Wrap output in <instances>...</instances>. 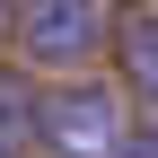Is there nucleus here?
I'll list each match as a JSON object with an SVG mask.
<instances>
[{"mask_svg": "<svg viewBox=\"0 0 158 158\" xmlns=\"http://www.w3.org/2000/svg\"><path fill=\"white\" fill-rule=\"evenodd\" d=\"M123 132H132L123 97L97 79H62L53 97H35V149H53V158H114Z\"/></svg>", "mask_w": 158, "mask_h": 158, "instance_id": "nucleus-1", "label": "nucleus"}, {"mask_svg": "<svg viewBox=\"0 0 158 158\" xmlns=\"http://www.w3.org/2000/svg\"><path fill=\"white\" fill-rule=\"evenodd\" d=\"M18 53L35 70H88L106 53V0H18Z\"/></svg>", "mask_w": 158, "mask_h": 158, "instance_id": "nucleus-2", "label": "nucleus"}, {"mask_svg": "<svg viewBox=\"0 0 158 158\" xmlns=\"http://www.w3.org/2000/svg\"><path fill=\"white\" fill-rule=\"evenodd\" d=\"M114 62H123V79L141 97H158V18L149 9H132L123 27H114Z\"/></svg>", "mask_w": 158, "mask_h": 158, "instance_id": "nucleus-3", "label": "nucleus"}, {"mask_svg": "<svg viewBox=\"0 0 158 158\" xmlns=\"http://www.w3.org/2000/svg\"><path fill=\"white\" fill-rule=\"evenodd\" d=\"M27 149H35V97L0 79V158H27Z\"/></svg>", "mask_w": 158, "mask_h": 158, "instance_id": "nucleus-4", "label": "nucleus"}, {"mask_svg": "<svg viewBox=\"0 0 158 158\" xmlns=\"http://www.w3.org/2000/svg\"><path fill=\"white\" fill-rule=\"evenodd\" d=\"M114 158H158V123H149V132H123V141H114Z\"/></svg>", "mask_w": 158, "mask_h": 158, "instance_id": "nucleus-5", "label": "nucleus"}]
</instances>
